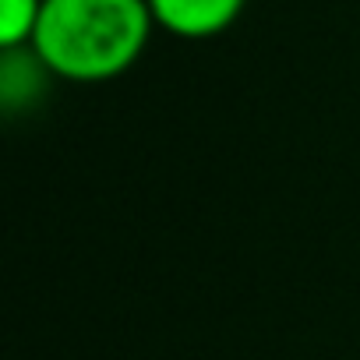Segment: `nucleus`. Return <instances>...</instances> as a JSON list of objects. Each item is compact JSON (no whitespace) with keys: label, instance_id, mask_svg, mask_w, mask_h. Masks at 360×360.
Wrapping results in <instances>:
<instances>
[{"label":"nucleus","instance_id":"3","mask_svg":"<svg viewBox=\"0 0 360 360\" xmlns=\"http://www.w3.org/2000/svg\"><path fill=\"white\" fill-rule=\"evenodd\" d=\"M39 15L43 0H0V46L4 50L32 46Z\"/></svg>","mask_w":360,"mask_h":360},{"label":"nucleus","instance_id":"2","mask_svg":"<svg viewBox=\"0 0 360 360\" xmlns=\"http://www.w3.org/2000/svg\"><path fill=\"white\" fill-rule=\"evenodd\" d=\"M248 0H148L155 29H166L176 39H212L226 32Z\"/></svg>","mask_w":360,"mask_h":360},{"label":"nucleus","instance_id":"1","mask_svg":"<svg viewBox=\"0 0 360 360\" xmlns=\"http://www.w3.org/2000/svg\"><path fill=\"white\" fill-rule=\"evenodd\" d=\"M152 29L148 0H43L29 50L50 75L99 85L138 64Z\"/></svg>","mask_w":360,"mask_h":360}]
</instances>
